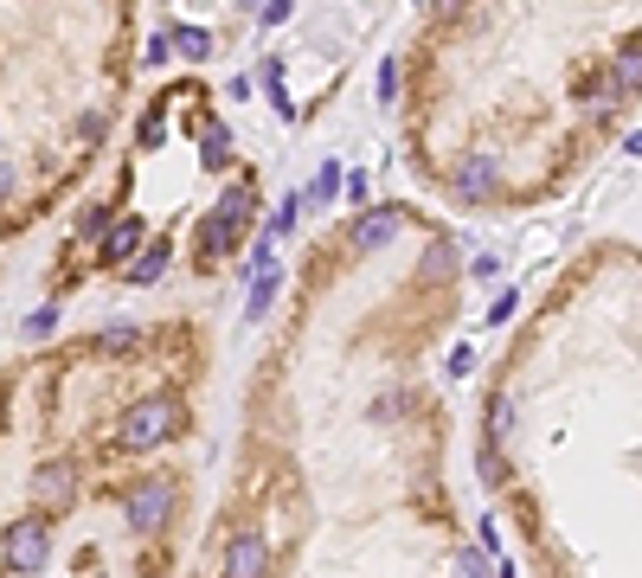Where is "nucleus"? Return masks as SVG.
<instances>
[{
  "instance_id": "nucleus-13",
  "label": "nucleus",
  "mask_w": 642,
  "mask_h": 578,
  "mask_svg": "<svg viewBox=\"0 0 642 578\" xmlns=\"http://www.w3.org/2000/svg\"><path fill=\"white\" fill-rule=\"evenodd\" d=\"M231 238H238V231H231L226 219H206V226H199V258H226Z\"/></svg>"
},
{
  "instance_id": "nucleus-6",
  "label": "nucleus",
  "mask_w": 642,
  "mask_h": 578,
  "mask_svg": "<svg viewBox=\"0 0 642 578\" xmlns=\"http://www.w3.org/2000/svg\"><path fill=\"white\" fill-rule=\"evenodd\" d=\"M135 251H142V219L122 212V219L110 226V238H104V264H129Z\"/></svg>"
},
{
  "instance_id": "nucleus-11",
  "label": "nucleus",
  "mask_w": 642,
  "mask_h": 578,
  "mask_svg": "<svg viewBox=\"0 0 642 578\" xmlns=\"http://www.w3.org/2000/svg\"><path fill=\"white\" fill-rule=\"evenodd\" d=\"M226 161H231V129H226V122H206V135H199V167H213V174H219Z\"/></svg>"
},
{
  "instance_id": "nucleus-5",
  "label": "nucleus",
  "mask_w": 642,
  "mask_h": 578,
  "mask_svg": "<svg viewBox=\"0 0 642 578\" xmlns=\"http://www.w3.org/2000/svg\"><path fill=\"white\" fill-rule=\"evenodd\" d=\"M494 187H501L494 154H463V161H456V193H463V199H489Z\"/></svg>"
},
{
  "instance_id": "nucleus-3",
  "label": "nucleus",
  "mask_w": 642,
  "mask_h": 578,
  "mask_svg": "<svg viewBox=\"0 0 642 578\" xmlns=\"http://www.w3.org/2000/svg\"><path fill=\"white\" fill-rule=\"evenodd\" d=\"M45 553H52L45 521H13V527H7V566H13V572H39Z\"/></svg>"
},
{
  "instance_id": "nucleus-2",
  "label": "nucleus",
  "mask_w": 642,
  "mask_h": 578,
  "mask_svg": "<svg viewBox=\"0 0 642 578\" xmlns=\"http://www.w3.org/2000/svg\"><path fill=\"white\" fill-rule=\"evenodd\" d=\"M174 501H181V489H174L167 476L135 482V489H129V501H122V508H129V527H135V534H161V527L174 521Z\"/></svg>"
},
{
  "instance_id": "nucleus-4",
  "label": "nucleus",
  "mask_w": 642,
  "mask_h": 578,
  "mask_svg": "<svg viewBox=\"0 0 642 578\" xmlns=\"http://www.w3.org/2000/svg\"><path fill=\"white\" fill-rule=\"evenodd\" d=\"M264 572H270L264 534H231V546H226V578H264Z\"/></svg>"
},
{
  "instance_id": "nucleus-21",
  "label": "nucleus",
  "mask_w": 642,
  "mask_h": 578,
  "mask_svg": "<svg viewBox=\"0 0 642 578\" xmlns=\"http://www.w3.org/2000/svg\"><path fill=\"white\" fill-rule=\"evenodd\" d=\"M97 347H104V353H122V347H135V328H104Z\"/></svg>"
},
{
  "instance_id": "nucleus-19",
  "label": "nucleus",
  "mask_w": 642,
  "mask_h": 578,
  "mask_svg": "<svg viewBox=\"0 0 642 578\" xmlns=\"http://www.w3.org/2000/svg\"><path fill=\"white\" fill-rule=\"evenodd\" d=\"M450 238H437V244H431V251H424V276H444V270H450Z\"/></svg>"
},
{
  "instance_id": "nucleus-15",
  "label": "nucleus",
  "mask_w": 642,
  "mask_h": 578,
  "mask_svg": "<svg viewBox=\"0 0 642 578\" xmlns=\"http://www.w3.org/2000/svg\"><path fill=\"white\" fill-rule=\"evenodd\" d=\"M161 270H167V244H149V251L135 258V270H129V276H135V283H161Z\"/></svg>"
},
{
  "instance_id": "nucleus-1",
  "label": "nucleus",
  "mask_w": 642,
  "mask_h": 578,
  "mask_svg": "<svg viewBox=\"0 0 642 578\" xmlns=\"http://www.w3.org/2000/svg\"><path fill=\"white\" fill-rule=\"evenodd\" d=\"M174 418H181V399H167V392L129 405V418H122V450H154L161 437H174Z\"/></svg>"
},
{
  "instance_id": "nucleus-25",
  "label": "nucleus",
  "mask_w": 642,
  "mask_h": 578,
  "mask_svg": "<svg viewBox=\"0 0 642 578\" xmlns=\"http://www.w3.org/2000/svg\"><path fill=\"white\" fill-rule=\"evenodd\" d=\"M258 20H264V26H283V20H290V7H283V0H264V7H258Z\"/></svg>"
},
{
  "instance_id": "nucleus-14",
  "label": "nucleus",
  "mask_w": 642,
  "mask_h": 578,
  "mask_svg": "<svg viewBox=\"0 0 642 578\" xmlns=\"http://www.w3.org/2000/svg\"><path fill=\"white\" fill-rule=\"evenodd\" d=\"M610 84H617V90H642V45H630V52L617 58V72H610Z\"/></svg>"
},
{
  "instance_id": "nucleus-8",
  "label": "nucleus",
  "mask_w": 642,
  "mask_h": 578,
  "mask_svg": "<svg viewBox=\"0 0 642 578\" xmlns=\"http://www.w3.org/2000/svg\"><path fill=\"white\" fill-rule=\"evenodd\" d=\"M72 489H77V469H72V462H45V469H39V482H33L39 501H72Z\"/></svg>"
},
{
  "instance_id": "nucleus-23",
  "label": "nucleus",
  "mask_w": 642,
  "mask_h": 578,
  "mask_svg": "<svg viewBox=\"0 0 642 578\" xmlns=\"http://www.w3.org/2000/svg\"><path fill=\"white\" fill-rule=\"evenodd\" d=\"M469 270H476V283H494V276H501V258H494V251H482Z\"/></svg>"
},
{
  "instance_id": "nucleus-7",
  "label": "nucleus",
  "mask_w": 642,
  "mask_h": 578,
  "mask_svg": "<svg viewBox=\"0 0 642 578\" xmlns=\"http://www.w3.org/2000/svg\"><path fill=\"white\" fill-rule=\"evenodd\" d=\"M399 238V212H360V226H353V251H379V244H392Z\"/></svg>"
},
{
  "instance_id": "nucleus-9",
  "label": "nucleus",
  "mask_w": 642,
  "mask_h": 578,
  "mask_svg": "<svg viewBox=\"0 0 642 578\" xmlns=\"http://www.w3.org/2000/svg\"><path fill=\"white\" fill-rule=\"evenodd\" d=\"M251 212H258V193L238 181V187H226V199H219V212H213V219H226L231 231H244V219H251Z\"/></svg>"
},
{
  "instance_id": "nucleus-17",
  "label": "nucleus",
  "mask_w": 642,
  "mask_h": 578,
  "mask_svg": "<svg viewBox=\"0 0 642 578\" xmlns=\"http://www.w3.org/2000/svg\"><path fill=\"white\" fill-rule=\"evenodd\" d=\"M456 572L463 578H489V553H482V546H463V553H456Z\"/></svg>"
},
{
  "instance_id": "nucleus-24",
  "label": "nucleus",
  "mask_w": 642,
  "mask_h": 578,
  "mask_svg": "<svg viewBox=\"0 0 642 578\" xmlns=\"http://www.w3.org/2000/svg\"><path fill=\"white\" fill-rule=\"evenodd\" d=\"M52 328H58V308H39L33 321H26V335H33V341H39V335H52Z\"/></svg>"
},
{
  "instance_id": "nucleus-16",
  "label": "nucleus",
  "mask_w": 642,
  "mask_h": 578,
  "mask_svg": "<svg viewBox=\"0 0 642 578\" xmlns=\"http://www.w3.org/2000/svg\"><path fill=\"white\" fill-rule=\"evenodd\" d=\"M340 187H347V181H340V167H335V161H322V174H315V187H308V199H335Z\"/></svg>"
},
{
  "instance_id": "nucleus-26",
  "label": "nucleus",
  "mask_w": 642,
  "mask_h": 578,
  "mask_svg": "<svg viewBox=\"0 0 642 578\" xmlns=\"http://www.w3.org/2000/svg\"><path fill=\"white\" fill-rule=\"evenodd\" d=\"M167 52H174V39L154 33V39H149V65H167Z\"/></svg>"
},
{
  "instance_id": "nucleus-18",
  "label": "nucleus",
  "mask_w": 642,
  "mask_h": 578,
  "mask_svg": "<svg viewBox=\"0 0 642 578\" xmlns=\"http://www.w3.org/2000/svg\"><path fill=\"white\" fill-rule=\"evenodd\" d=\"M373 90H379V103H392V97H399V65H392V58H379Z\"/></svg>"
},
{
  "instance_id": "nucleus-10",
  "label": "nucleus",
  "mask_w": 642,
  "mask_h": 578,
  "mask_svg": "<svg viewBox=\"0 0 642 578\" xmlns=\"http://www.w3.org/2000/svg\"><path fill=\"white\" fill-rule=\"evenodd\" d=\"M276 290H283V264H270L258 283H251V303H244V321H264L270 303H276Z\"/></svg>"
},
{
  "instance_id": "nucleus-22",
  "label": "nucleus",
  "mask_w": 642,
  "mask_h": 578,
  "mask_svg": "<svg viewBox=\"0 0 642 578\" xmlns=\"http://www.w3.org/2000/svg\"><path fill=\"white\" fill-rule=\"evenodd\" d=\"M482 476H489V482H501V476H508V462H501V444H482Z\"/></svg>"
},
{
  "instance_id": "nucleus-28",
  "label": "nucleus",
  "mask_w": 642,
  "mask_h": 578,
  "mask_svg": "<svg viewBox=\"0 0 642 578\" xmlns=\"http://www.w3.org/2000/svg\"><path fill=\"white\" fill-rule=\"evenodd\" d=\"M13 187V167H7V161H0V193Z\"/></svg>"
},
{
  "instance_id": "nucleus-20",
  "label": "nucleus",
  "mask_w": 642,
  "mask_h": 578,
  "mask_svg": "<svg viewBox=\"0 0 642 578\" xmlns=\"http://www.w3.org/2000/svg\"><path fill=\"white\" fill-rule=\"evenodd\" d=\"M77 231H84V238H110V212H104V206H90V212L77 219Z\"/></svg>"
},
{
  "instance_id": "nucleus-27",
  "label": "nucleus",
  "mask_w": 642,
  "mask_h": 578,
  "mask_svg": "<svg viewBox=\"0 0 642 578\" xmlns=\"http://www.w3.org/2000/svg\"><path fill=\"white\" fill-rule=\"evenodd\" d=\"M508 430H514V405L501 399V405H494V437H508Z\"/></svg>"
},
{
  "instance_id": "nucleus-12",
  "label": "nucleus",
  "mask_w": 642,
  "mask_h": 578,
  "mask_svg": "<svg viewBox=\"0 0 642 578\" xmlns=\"http://www.w3.org/2000/svg\"><path fill=\"white\" fill-rule=\"evenodd\" d=\"M167 39H174V52H181V58H193V65L213 52V33H206V26H174Z\"/></svg>"
}]
</instances>
